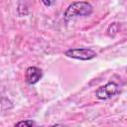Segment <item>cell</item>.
Masks as SVG:
<instances>
[{
	"instance_id": "6da1fadb",
	"label": "cell",
	"mask_w": 127,
	"mask_h": 127,
	"mask_svg": "<svg viewBox=\"0 0 127 127\" xmlns=\"http://www.w3.org/2000/svg\"><path fill=\"white\" fill-rule=\"evenodd\" d=\"M92 6L85 1H78L71 3L64 14V20L67 22L76 17H86L92 13Z\"/></svg>"
},
{
	"instance_id": "7a4b0ae2",
	"label": "cell",
	"mask_w": 127,
	"mask_h": 127,
	"mask_svg": "<svg viewBox=\"0 0 127 127\" xmlns=\"http://www.w3.org/2000/svg\"><path fill=\"white\" fill-rule=\"evenodd\" d=\"M64 55L71 59L81 60V61H88L96 57V53L89 48H74L67 50Z\"/></svg>"
},
{
	"instance_id": "3957f363",
	"label": "cell",
	"mask_w": 127,
	"mask_h": 127,
	"mask_svg": "<svg viewBox=\"0 0 127 127\" xmlns=\"http://www.w3.org/2000/svg\"><path fill=\"white\" fill-rule=\"evenodd\" d=\"M118 92H119L118 84L113 82V81H110V82L106 83L105 85L98 87L95 91V95L98 99L106 100V99L111 98L112 96H114Z\"/></svg>"
},
{
	"instance_id": "277c9868",
	"label": "cell",
	"mask_w": 127,
	"mask_h": 127,
	"mask_svg": "<svg viewBox=\"0 0 127 127\" xmlns=\"http://www.w3.org/2000/svg\"><path fill=\"white\" fill-rule=\"evenodd\" d=\"M43 77V70L37 66H29L25 71V81L32 85L36 84Z\"/></svg>"
},
{
	"instance_id": "5b68a950",
	"label": "cell",
	"mask_w": 127,
	"mask_h": 127,
	"mask_svg": "<svg viewBox=\"0 0 127 127\" xmlns=\"http://www.w3.org/2000/svg\"><path fill=\"white\" fill-rule=\"evenodd\" d=\"M35 125V122L33 120H24V121H20L18 123L15 124V126H25V127H31V126H34Z\"/></svg>"
},
{
	"instance_id": "8992f818",
	"label": "cell",
	"mask_w": 127,
	"mask_h": 127,
	"mask_svg": "<svg viewBox=\"0 0 127 127\" xmlns=\"http://www.w3.org/2000/svg\"><path fill=\"white\" fill-rule=\"evenodd\" d=\"M43 4L47 7H51L52 5H54V3L56 2V0H42Z\"/></svg>"
}]
</instances>
